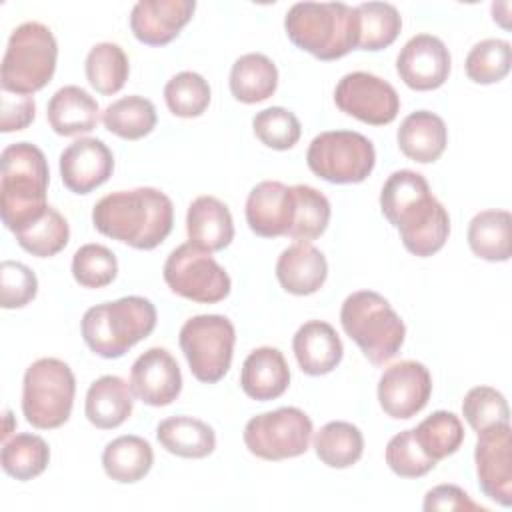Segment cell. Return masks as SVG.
Listing matches in <instances>:
<instances>
[{
    "label": "cell",
    "mask_w": 512,
    "mask_h": 512,
    "mask_svg": "<svg viewBox=\"0 0 512 512\" xmlns=\"http://www.w3.org/2000/svg\"><path fill=\"white\" fill-rule=\"evenodd\" d=\"M242 438L256 458L272 462L296 458L310 446L312 420L296 406H282L250 418Z\"/></svg>",
    "instance_id": "11"
},
{
    "label": "cell",
    "mask_w": 512,
    "mask_h": 512,
    "mask_svg": "<svg viewBox=\"0 0 512 512\" xmlns=\"http://www.w3.org/2000/svg\"><path fill=\"white\" fill-rule=\"evenodd\" d=\"M480 490L500 506L512 504V428L500 424L478 434L474 448Z\"/></svg>",
    "instance_id": "15"
},
{
    "label": "cell",
    "mask_w": 512,
    "mask_h": 512,
    "mask_svg": "<svg viewBox=\"0 0 512 512\" xmlns=\"http://www.w3.org/2000/svg\"><path fill=\"white\" fill-rule=\"evenodd\" d=\"M84 72L88 84L102 96L120 92L130 74V62L124 50L114 42L94 44L86 56Z\"/></svg>",
    "instance_id": "35"
},
{
    "label": "cell",
    "mask_w": 512,
    "mask_h": 512,
    "mask_svg": "<svg viewBox=\"0 0 512 512\" xmlns=\"http://www.w3.org/2000/svg\"><path fill=\"white\" fill-rule=\"evenodd\" d=\"M386 464L400 478H420L438 462L422 452L414 438V430H402L392 436L386 446Z\"/></svg>",
    "instance_id": "45"
},
{
    "label": "cell",
    "mask_w": 512,
    "mask_h": 512,
    "mask_svg": "<svg viewBox=\"0 0 512 512\" xmlns=\"http://www.w3.org/2000/svg\"><path fill=\"white\" fill-rule=\"evenodd\" d=\"M450 52L446 44L432 34L412 36L396 58L400 80L418 92L440 88L450 74Z\"/></svg>",
    "instance_id": "16"
},
{
    "label": "cell",
    "mask_w": 512,
    "mask_h": 512,
    "mask_svg": "<svg viewBox=\"0 0 512 512\" xmlns=\"http://www.w3.org/2000/svg\"><path fill=\"white\" fill-rule=\"evenodd\" d=\"M412 430L422 452L436 462L452 456L464 442V426L460 418L448 410L432 412Z\"/></svg>",
    "instance_id": "37"
},
{
    "label": "cell",
    "mask_w": 512,
    "mask_h": 512,
    "mask_svg": "<svg viewBox=\"0 0 512 512\" xmlns=\"http://www.w3.org/2000/svg\"><path fill=\"white\" fill-rule=\"evenodd\" d=\"M294 196V220L292 228L288 232L290 238L298 242H312L320 238L330 222V202L328 198L308 186V184H296L292 186Z\"/></svg>",
    "instance_id": "38"
},
{
    "label": "cell",
    "mask_w": 512,
    "mask_h": 512,
    "mask_svg": "<svg viewBox=\"0 0 512 512\" xmlns=\"http://www.w3.org/2000/svg\"><path fill=\"white\" fill-rule=\"evenodd\" d=\"M290 384V368L284 354L272 346L252 350L240 372V386L244 394L258 402L280 398Z\"/></svg>",
    "instance_id": "23"
},
{
    "label": "cell",
    "mask_w": 512,
    "mask_h": 512,
    "mask_svg": "<svg viewBox=\"0 0 512 512\" xmlns=\"http://www.w3.org/2000/svg\"><path fill=\"white\" fill-rule=\"evenodd\" d=\"M46 118L58 136L92 132L100 120L98 102L80 86H62L48 102Z\"/></svg>",
    "instance_id": "27"
},
{
    "label": "cell",
    "mask_w": 512,
    "mask_h": 512,
    "mask_svg": "<svg viewBox=\"0 0 512 512\" xmlns=\"http://www.w3.org/2000/svg\"><path fill=\"white\" fill-rule=\"evenodd\" d=\"M0 462L8 476L28 482L46 470L50 462V448L42 436L22 432L4 442Z\"/></svg>",
    "instance_id": "36"
},
{
    "label": "cell",
    "mask_w": 512,
    "mask_h": 512,
    "mask_svg": "<svg viewBox=\"0 0 512 512\" xmlns=\"http://www.w3.org/2000/svg\"><path fill=\"white\" fill-rule=\"evenodd\" d=\"M512 48L500 38H486L474 44L466 56V76L476 84H496L510 72Z\"/></svg>",
    "instance_id": "41"
},
{
    "label": "cell",
    "mask_w": 512,
    "mask_h": 512,
    "mask_svg": "<svg viewBox=\"0 0 512 512\" xmlns=\"http://www.w3.org/2000/svg\"><path fill=\"white\" fill-rule=\"evenodd\" d=\"M308 168L332 184L364 182L376 164L374 144L354 130H328L314 136L306 152Z\"/></svg>",
    "instance_id": "10"
},
{
    "label": "cell",
    "mask_w": 512,
    "mask_h": 512,
    "mask_svg": "<svg viewBox=\"0 0 512 512\" xmlns=\"http://www.w3.org/2000/svg\"><path fill=\"white\" fill-rule=\"evenodd\" d=\"M400 152L420 164L436 162L448 144V128L444 120L430 110L408 114L396 132Z\"/></svg>",
    "instance_id": "26"
},
{
    "label": "cell",
    "mask_w": 512,
    "mask_h": 512,
    "mask_svg": "<svg viewBox=\"0 0 512 512\" xmlns=\"http://www.w3.org/2000/svg\"><path fill=\"white\" fill-rule=\"evenodd\" d=\"M422 508L426 512L432 510H460V512H486L484 506L474 502L460 486L456 484H440L426 492Z\"/></svg>",
    "instance_id": "48"
},
{
    "label": "cell",
    "mask_w": 512,
    "mask_h": 512,
    "mask_svg": "<svg viewBox=\"0 0 512 512\" xmlns=\"http://www.w3.org/2000/svg\"><path fill=\"white\" fill-rule=\"evenodd\" d=\"M134 408V392L126 380L114 374L100 376L86 392L84 414L100 430H112L124 424Z\"/></svg>",
    "instance_id": "25"
},
{
    "label": "cell",
    "mask_w": 512,
    "mask_h": 512,
    "mask_svg": "<svg viewBox=\"0 0 512 512\" xmlns=\"http://www.w3.org/2000/svg\"><path fill=\"white\" fill-rule=\"evenodd\" d=\"M94 228L136 250L160 246L174 224L172 200L158 188L140 186L100 198L92 208Z\"/></svg>",
    "instance_id": "2"
},
{
    "label": "cell",
    "mask_w": 512,
    "mask_h": 512,
    "mask_svg": "<svg viewBox=\"0 0 512 512\" xmlns=\"http://www.w3.org/2000/svg\"><path fill=\"white\" fill-rule=\"evenodd\" d=\"M510 226L512 216L508 210H482L468 224L470 250L488 262H506L510 258Z\"/></svg>",
    "instance_id": "31"
},
{
    "label": "cell",
    "mask_w": 512,
    "mask_h": 512,
    "mask_svg": "<svg viewBox=\"0 0 512 512\" xmlns=\"http://www.w3.org/2000/svg\"><path fill=\"white\" fill-rule=\"evenodd\" d=\"M14 236L28 254L50 258L66 248L70 240V226L56 208L48 206L40 218L14 232Z\"/></svg>",
    "instance_id": "39"
},
{
    "label": "cell",
    "mask_w": 512,
    "mask_h": 512,
    "mask_svg": "<svg viewBox=\"0 0 512 512\" xmlns=\"http://www.w3.org/2000/svg\"><path fill=\"white\" fill-rule=\"evenodd\" d=\"M162 274L174 294L200 304H216L232 288L228 272L214 260L212 252L200 250L190 242L176 246L168 254Z\"/></svg>",
    "instance_id": "12"
},
{
    "label": "cell",
    "mask_w": 512,
    "mask_h": 512,
    "mask_svg": "<svg viewBox=\"0 0 512 512\" xmlns=\"http://www.w3.org/2000/svg\"><path fill=\"white\" fill-rule=\"evenodd\" d=\"M4 420H6V426H4V430H2V442H6V438H8V434H10V422H12V412H10V410H6Z\"/></svg>",
    "instance_id": "49"
},
{
    "label": "cell",
    "mask_w": 512,
    "mask_h": 512,
    "mask_svg": "<svg viewBox=\"0 0 512 512\" xmlns=\"http://www.w3.org/2000/svg\"><path fill=\"white\" fill-rule=\"evenodd\" d=\"M294 220L292 186L276 180L256 184L246 198V222L256 236H288Z\"/></svg>",
    "instance_id": "20"
},
{
    "label": "cell",
    "mask_w": 512,
    "mask_h": 512,
    "mask_svg": "<svg viewBox=\"0 0 512 512\" xmlns=\"http://www.w3.org/2000/svg\"><path fill=\"white\" fill-rule=\"evenodd\" d=\"M36 274L22 262L4 260L0 266V306L6 310L22 308L36 298Z\"/></svg>",
    "instance_id": "46"
},
{
    "label": "cell",
    "mask_w": 512,
    "mask_h": 512,
    "mask_svg": "<svg viewBox=\"0 0 512 512\" xmlns=\"http://www.w3.org/2000/svg\"><path fill=\"white\" fill-rule=\"evenodd\" d=\"M194 10V0H140L130 12V30L142 44L164 46L190 22Z\"/></svg>",
    "instance_id": "19"
},
{
    "label": "cell",
    "mask_w": 512,
    "mask_h": 512,
    "mask_svg": "<svg viewBox=\"0 0 512 512\" xmlns=\"http://www.w3.org/2000/svg\"><path fill=\"white\" fill-rule=\"evenodd\" d=\"M340 324L374 366L390 362L400 352L406 336L402 318L374 290H358L346 296L340 308Z\"/></svg>",
    "instance_id": "6"
},
{
    "label": "cell",
    "mask_w": 512,
    "mask_h": 512,
    "mask_svg": "<svg viewBox=\"0 0 512 512\" xmlns=\"http://www.w3.org/2000/svg\"><path fill=\"white\" fill-rule=\"evenodd\" d=\"M334 102L344 114L372 126H386L400 112V96L394 86L376 74L360 70L340 78Z\"/></svg>",
    "instance_id": "13"
},
{
    "label": "cell",
    "mask_w": 512,
    "mask_h": 512,
    "mask_svg": "<svg viewBox=\"0 0 512 512\" xmlns=\"http://www.w3.org/2000/svg\"><path fill=\"white\" fill-rule=\"evenodd\" d=\"M252 130L256 138L272 150H290L298 144L302 126L296 114L282 106H270L252 118Z\"/></svg>",
    "instance_id": "43"
},
{
    "label": "cell",
    "mask_w": 512,
    "mask_h": 512,
    "mask_svg": "<svg viewBox=\"0 0 512 512\" xmlns=\"http://www.w3.org/2000/svg\"><path fill=\"white\" fill-rule=\"evenodd\" d=\"M358 16L356 50L378 52L388 48L402 30V16L394 4L364 2L354 6Z\"/></svg>",
    "instance_id": "33"
},
{
    "label": "cell",
    "mask_w": 512,
    "mask_h": 512,
    "mask_svg": "<svg viewBox=\"0 0 512 512\" xmlns=\"http://www.w3.org/2000/svg\"><path fill=\"white\" fill-rule=\"evenodd\" d=\"M432 376L422 362L400 360L388 366L378 380L380 408L396 420L416 416L428 404Z\"/></svg>",
    "instance_id": "14"
},
{
    "label": "cell",
    "mask_w": 512,
    "mask_h": 512,
    "mask_svg": "<svg viewBox=\"0 0 512 512\" xmlns=\"http://www.w3.org/2000/svg\"><path fill=\"white\" fill-rule=\"evenodd\" d=\"M0 176V212L10 232H18L46 208L50 170L44 152L30 142H16L2 150Z\"/></svg>",
    "instance_id": "3"
},
{
    "label": "cell",
    "mask_w": 512,
    "mask_h": 512,
    "mask_svg": "<svg viewBox=\"0 0 512 512\" xmlns=\"http://www.w3.org/2000/svg\"><path fill=\"white\" fill-rule=\"evenodd\" d=\"M292 350L300 370L308 376H324L332 372L344 356L340 336L334 326L324 320L304 322L292 338Z\"/></svg>",
    "instance_id": "21"
},
{
    "label": "cell",
    "mask_w": 512,
    "mask_h": 512,
    "mask_svg": "<svg viewBox=\"0 0 512 512\" xmlns=\"http://www.w3.org/2000/svg\"><path fill=\"white\" fill-rule=\"evenodd\" d=\"M154 104L138 94L114 100L102 112V122L108 132L124 140H140L148 136L156 126Z\"/></svg>",
    "instance_id": "34"
},
{
    "label": "cell",
    "mask_w": 512,
    "mask_h": 512,
    "mask_svg": "<svg viewBox=\"0 0 512 512\" xmlns=\"http://www.w3.org/2000/svg\"><path fill=\"white\" fill-rule=\"evenodd\" d=\"M462 414L476 434L500 424H510L508 402L504 394L492 386L470 388L462 400Z\"/></svg>",
    "instance_id": "42"
},
{
    "label": "cell",
    "mask_w": 512,
    "mask_h": 512,
    "mask_svg": "<svg viewBox=\"0 0 512 512\" xmlns=\"http://www.w3.org/2000/svg\"><path fill=\"white\" fill-rule=\"evenodd\" d=\"M380 208L400 232L402 244L410 254L428 258L444 248L450 234V216L420 172H392L382 186Z\"/></svg>",
    "instance_id": "1"
},
{
    "label": "cell",
    "mask_w": 512,
    "mask_h": 512,
    "mask_svg": "<svg viewBox=\"0 0 512 512\" xmlns=\"http://www.w3.org/2000/svg\"><path fill=\"white\" fill-rule=\"evenodd\" d=\"M76 394L72 368L58 358L32 362L22 382V414L38 430H54L68 422Z\"/></svg>",
    "instance_id": "8"
},
{
    "label": "cell",
    "mask_w": 512,
    "mask_h": 512,
    "mask_svg": "<svg viewBox=\"0 0 512 512\" xmlns=\"http://www.w3.org/2000/svg\"><path fill=\"white\" fill-rule=\"evenodd\" d=\"M178 342L192 376L204 384H216L230 370L236 330L222 314H198L182 324Z\"/></svg>",
    "instance_id": "9"
},
{
    "label": "cell",
    "mask_w": 512,
    "mask_h": 512,
    "mask_svg": "<svg viewBox=\"0 0 512 512\" xmlns=\"http://www.w3.org/2000/svg\"><path fill=\"white\" fill-rule=\"evenodd\" d=\"M160 446L180 458H206L216 448L212 426L192 416H172L156 426Z\"/></svg>",
    "instance_id": "28"
},
{
    "label": "cell",
    "mask_w": 512,
    "mask_h": 512,
    "mask_svg": "<svg viewBox=\"0 0 512 512\" xmlns=\"http://www.w3.org/2000/svg\"><path fill=\"white\" fill-rule=\"evenodd\" d=\"M328 276L326 256L310 242H296L282 250L276 260V278L280 286L294 296L318 292Z\"/></svg>",
    "instance_id": "22"
},
{
    "label": "cell",
    "mask_w": 512,
    "mask_h": 512,
    "mask_svg": "<svg viewBox=\"0 0 512 512\" xmlns=\"http://www.w3.org/2000/svg\"><path fill=\"white\" fill-rule=\"evenodd\" d=\"M188 242L206 252L224 250L234 238V220L228 206L216 196H198L186 212Z\"/></svg>",
    "instance_id": "24"
},
{
    "label": "cell",
    "mask_w": 512,
    "mask_h": 512,
    "mask_svg": "<svg viewBox=\"0 0 512 512\" xmlns=\"http://www.w3.org/2000/svg\"><path fill=\"white\" fill-rule=\"evenodd\" d=\"M114 170L110 148L98 138H78L60 154V176L74 194H90L102 186Z\"/></svg>",
    "instance_id": "18"
},
{
    "label": "cell",
    "mask_w": 512,
    "mask_h": 512,
    "mask_svg": "<svg viewBox=\"0 0 512 512\" xmlns=\"http://www.w3.org/2000/svg\"><path fill=\"white\" fill-rule=\"evenodd\" d=\"M290 42L318 60L330 62L356 50V8L344 2H298L284 16Z\"/></svg>",
    "instance_id": "4"
},
{
    "label": "cell",
    "mask_w": 512,
    "mask_h": 512,
    "mask_svg": "<svg viewBox=\"0 0 512 512\" xmlns=\"http://www.w3.org/2000/svg\"><path fill=\"white\" fill-rule=\"evenodd\" d=\"M210 98V84L204 80V76L192 70L178 72L164 86L166 106L178 118H196L204 114Z\"/></svg>",
    "instance_id": "40"
},
{
    "label": "cell",
    "mask_w": 512,
    "mask_h": 512,
    "mask_svg": "<svg viewBox=\"0 0 512 512\" xmlns=\"http://www.w3.org/2000/svg\"><path fill=\"white\" fill-rule=\"evenodd\" d=\"M230 92L238 102L256 104L270 98L278 88L276 64L260 54L250 52L240 56L230 70Z\"/></svg>",
    "instance_id": "30"
},
{
    "label": "cell",
    "mask_w": 512,
    "mask_h": 512,
    "mask_svg": "<svg viewBox=\"0 0 512 512\" xmlns=\"http://www.w3.org/2000/svg\"><path fill=\"white\" fill-rule=\"evenodd\" d=\"M314 452L320 462L330 468H350L362 458L364 436L352 422L334 420L316 432Z\"/></svg>",
    "instance_id": "32"
},
{
    "label": "cell",
    "mask_w": 512,
    "mask_h": 512,
    "mask_svg": "<svg viewBox=\"0 0 512 512\" xmlns=\"http://www.w3.org/2000/svg\"><path fill=\"white\" fill-rule=\"evenodd\" d=\"M118 260L114 252L102 244H84L74 252L72 276L82 288H104L114 282Z\"/></svg>",
    "instance_id": "44"
},
{
    "label": "cell",
    "mask_w": 512,
    "mask_h": 512,
    "mask_svg": "<svg viewBox=\"0 0 512 512\" xmlns=\"http://www.w3.org/2000/svg\"><path fill=\"white\" fill-rule=\"evenodd\" d=\"M130 388L148 406L172 404L182 390V372L176 358L166 348H148L132 364Z\"/></svg>",
    "instance_id": "17"
},
{
    "label": "cell",
    "mask_w": 512,
    "mask_h": 512,
    "mask_svg": "<svg viewBox=\"0 0 512 512\" xmlns=\"http://www.w3.org/2000/svg\"><path fill=\"white\" fill-rule=\"evenodd\" d=\"M156 328V308L144 296H124L88 308L80 330L86 346L102 358H120Z\"/></svg>",
    "instance_id": "5"
},
{
    "label": "cell",
    "mask_w": 512,
    "mask_h": 512,
    "mask_svg": "<svg viewBox=\"0 0 512 512\" xmlns=\"http://www.w3.org/2000/svg\"><path fill=\"white\" fill-rule=\"evenodd\" d=\"M56 60L58 44L48 26L40 22H24L16 26L2 58V90L24 96L42 90L54 76Z\"/></svg>",
    "instance_id": "7"
},
{
    "label": "cell",
    "mask_w": 512,
    "mask_h": 512,
    "mask_svg": "<svg viewBox=\"0 0 512 512\" xmlns=\"http://www.w3.org/2000/svg\"><path fill=\"white\" fill-rule=\"evenodd\" d=\"M154 464V450L148 440L124 434L106 444L102 452V468L108 478L120 484L142 480Z\"/></svg>",
    "instance_id": "29"
},
{
    "label": "cell",
    "mask_w": 512,
    "mask_h": 512,
    "mask_svg": "<svg viewBox=\"0 0 512 512\" xmlns=\"http://www.w3.org/2000/svg\"><path fill=\"white\" fill-rule=\"evenodd\" d=\"M36 116V102L32 96L24 94H0V130L4 134L24 130L32 124Z\"/></svg>",
    "instance_id": "47"
}]
</instances>
